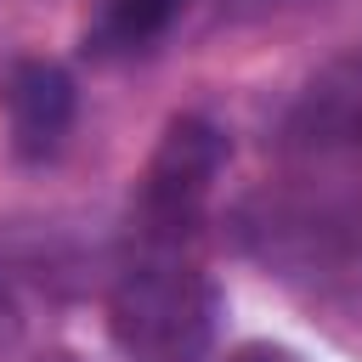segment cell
<instances>
[{
  "instance_id": "obj_4",
  "label": "cell",
  "mask_w": 362,
  "mask_h": 362,
  "mask_svg": "<svg viewBox=\"0 0 362 362\" xmlns=\"http://www.w3.org/2000/svg\"><path fill=\"white\" fill-rule=\"evenodd\" d=\"M181 11H187V0H107V11H102V40L124 45V51L153 45Z\"/></svg>"
},
{
  "instance_id": "obj_7",
  "label": "cell",
  "mask_w": 362,
  "mask_h": 362,
  "mask_svg": "<svg viewBox=\"0 0 362 362\" xmlns=\"http://www.w3.org/2000/svg\"><path fill=\"white\" fill-rule=\"evenodd\" d=\"M28 362H85V356H79V351H62V345H57V351H40V356H28Z\"/></svg>"
},
{
  "instance_id": "obj_1",
  "label": "cell",
  "mask_w": 362,
  "mask_h": 362,
  "mask_svg": "<svg viewBox=\"0 0 362 362\" xmlns=\"http://www.w3.org/2000/svg\"><path fill=\"white\" fill-rule=\"evenodd\" d=\"M215 283L175 243H136L107 288V334L130 362H209Z\"/></svg>"
},
{
  "instance_id": "obj_6",
  "label": "cell",
  "mask_w": 362,
  "mask_h": 362,
  "mask_svg": "<svg viewBox=\"0 0 362 362\" xmlns=\"http://www.w3.org/2000/svg\"><path fill=\"white\" fill-rule=\"evenodd\" d=\"M17 339H23V305H17V294L0 283V356H11Z\"/></svg>"
},
{
  "instance_id": "obj_3",
  "label": "cell",
  "mask_w": 362,
  "mask_h": 362,
  "mask_svg": "<svg viewBox=\"0 0 362 362\" xmlns=\"http://www.w3.org/2000/svg\"><path fill=\"white\" fill-rule=\"evenodd\" d=\"M6 119H11V147L23 158H45L57 153V141L68 136L74 124V79L57 68V62H17L6 74Z\"/></svg>"
},
{
  "instance_id": "obj_2",
  "label": "cell",
  "mask_w": 362,
  "mask_h": 362,
  "mask_svg": "<svg viewBox=\"0 0 362 362\" xmlns=\"http://www.w3.org/2000/svg\"><path fill=\"white\" fill-rule=\"evenodd\" d=\"M226 136L198 119V113H181L164 124L147 170H141V187H136V221H130V238L136 243H175V249H192L198 226H204V204H209V187L215 175L226 170Z\"/></svg>"
},
{
  "instance_id": "obj_5",
  "label": "cell",
  "mask_w": 362,
  "mask_h": 362,
  "mask_svg": "<svg viewBox=\"0 0 362 362\" xmlns=\"http://www.w3.org/2000/svg\"><path fill=\"white\" fill-rule=\"evenodd\" d=\"M226 362H300V356L288 345H277V339H243V345L226 351Z\"/></svg>"
}]
</instances>
